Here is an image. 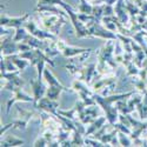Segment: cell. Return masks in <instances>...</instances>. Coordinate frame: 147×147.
<instances>
[{
  "label": "cell",
  "instance_id": "obj_15",
  "mask_svg": "<svg viewBox=\"0 0 147 147\" xmlns=\"http://www.w3.org/2000/svg\"><path fill=\"white\" fill-rule=\"evenodd\" d=\"M106 120L107 118L106 117H99V118H96L92 124H90L88 128L86 129V133H85V136L88 137V136H92V134H94L96 131H99L105 124H106Z\"/></svg>",
  "mask_w": 147,
  "mask_h": 147
},
{
  "label": "cell",
  "instance_id": "obj_13",
  "mask_svg": "<svg viewBox=\"0 0 147 147\" xmlns=\"http://www.w3.org/2000/svg\"><path fill=\"white\" fill-rule=\"evenodd\" d=\"M19 53V46L18 42L12 39V35L9 34L7 38H4L1 41V55H11V54H17Z\"/></svg>",
  "mask_w": 147,
  "mask_h": 147
},
{
  "label": "cell",
  "instance_id": "obj_16",
  "mask_svg": "<svg viewBox=\"0 0 147 147\" xmlns=\"http://www.w3.org/2000/svg\"><path fill=\"white\" fill-rule=\"evenodd\" d=\"M31 33L25 28V27H19L16 30V34H14V38L13 40L17 41V42H20V41H26L27 39L31 38Z\"/></svg>",
  "mask_w": 147,
  "mask_h": 147
},
{
  "label": "cell",
  "instance_id": "obj_9",
  "mask_svg": "<svg viewBox=\"0 0 147 147\" xmlns=\"http://www.w3.org/2000/svg\"><path fill=\"white\" fill-rule=\"evenodd\" d=\"M35 108L38 109H41L44 112H48L53 115H58V107H59V104L57 100H53V99H50L48 96H42L41 99L34 105Z\"/></svg>",
  "mask_w": 147,
  "mask_h": 147
},
{
  "label": "cell",
  "instance_id": "obj_8",
  "mask_svg": "<svg viewBox=\"0 0 147 147\" xmlns=\"http://www.w3.org/2000/svg\"><path fill=\"white\" fill-rule=\"evenodd\" d=\"M55 45L58 47V50L60 51V53L63 55H65V57H67V58H73V57L80 55L81 53L91 51V48H80V47L69 46L64 40H59V39L55 40Z\"/></svg>",
  "mask_w": 147,
  "mask_h": 147
},
{
  "label": "cell",
  "instance_id": "obj_7",
  "mask_svg": "<svg viewBox=\"0 0 147 147\" xmlns=\"http://www.w3.org/2000/svg\"><path fill=\"white\" fill-rule=\"evenodd\" d=\"M17 111L19 113V118L13 121V128H19V129H26L28 122L36 115H40L39 112H35V111H26L21 107H17Z\"/></svg>",
  "mask_w": 147,
  "mask_h": 147
},
{
  "label": "cell",
  "instance_id": "obj_2",
  "mask_svg": "<svg viewBox=\"0 0 147 147\" xmlns=\"http://www.w3.org/2000/svg\"><path fill=\"white\" fill-rule=\"evenodd\" d=\"M40 19L45 28L57 35L60 32L61 27L66 24L68 18L58 16L55 13H50V12H40Z\"/></svg>",
  "mask_w": 147,
  "mask_h": 147
},
{
  "label": "cell",
  "instance_id": "obj_11",
  "mask_svg": "<svg viewBox=\"0 0 147 147\" xmlns=\"http://www.w3.org/2000/svg\"><path fill=\"white\" fill-rule=\"evenodd\" d=\"M114 12H115L117 18L120 20V22L122 24V25H125L126 27H128V24H129V20H131V16L128 13L126 4L124 3V0H118V1L115 3Z\"/></svg>",
  "mask_w": 147,
  "mask_h": 147
},
{
  "label": "cell",
  "instance_id": "obj_12",
  "mask_svg": "<svg viewBox=\"0 0 147 147\" xmlns=\"http://www.w3.org/2000/svg\"><path fill=\"white\" fill-rule=\"evenodd\" d=\"M14 93L13 98L12 99H9L7 101V107H6V112L9 113V109H11V106L16 104L17 101H24V102H34V98L30 96L28 94H26L25 92L22 91L21 87H16L13 91H12Z\"/></svg>",
  "mask_w": 147,
  "mask_h": 147
},
{
  "label": "cell",
  "instance_id": "obj_14",
  "mask_svg": "<svg viewBox=\"0 0 147 147\" xmlns=\"http://www.w3.org/2000/svg\"><path fill=\"white\" fill-rule=\"evenodd\" d=\"M31 86L33 88V98H34V105L38 102L44 95H46V86L42 81V79H36V80H31Z\"/></svg>",
  "mask_w": 147,
  "mask_h": 147
},
{
  "label": "cell",
  "instance_id": "obj_6",
  "mask_svg": "<svg viewBox=\"0 0 147 147\" xmlns=\"http://www.w3.org/2000/svg\"><path fill=\"white\" fill-rule=\"evenodd\" d=\"M24 27H25L33 36H35V38H38L40 40H57L58 39L57 35L53 34L52 32L38 28L33 20H28L27 19L25 22H24Z\"/></svg>",
  "mask_w": 147,
  "mask_h": 147
},
{
  "label": "cell",
  "instance_id": "obj_10",
  "mask_svg": "<svg viewBox=\"0 0 147 147\" xmlns=\"http://www.w3.org/2000/svg\"><path fill=\"white\" fill-rule=\"evenodd\" d=\"M27 19H30V13H26L21 17H14V18H9L7 16H1V26L3 27H8V28H19L24 26V22Z\"/></svg>",
  "mask_w": 147,
  "mask_h": 147
},
{
  "label": "cell",
  "instance_id": "obj_3",
  "mask_svg": "<svg viewBox=\"0 0 147 147\" xmlns=\"http://www.w3.org/2000/svg\"><path fill=\"white\" fill-rule=\"evenodd\" d=\"M86 27L88 30L90 36H96V38H101V39H106V40H117L118 39L117 33L107 30L104 26L102 21L98 20V19L87 22Z\"/></svg>",
  "mask_w": 147,
  "mask_h": 147
},
{
  "label": "cell",
  "instance_id": "obj_5",
  "mask_svg": "<svg viewBox=\"0 0 147 147\" xmlns=\"http://www.w3.org/2000/svg\"><path fill=\"white\" fill-rule=\"evenodd\" d=\"M114 48H115V40H107V42L102 46L101 50L98 52V60L101 63H107L113 69L117 68L118 63L114 59Z\"/></svg>",
  "mask_w": 147,
  "mask_h": 147
},
{
  "label": "cell",
  "instance_id": "obj_18",
  "mask_svg": "<svg viewBox=\"0 0 147 147\" xmlns=\"http://www.w3.org/2000/svg\"><path fill=\"white\" fill-rule=\"evenodd\" d=\"M71 142H72V146H82L85 144V139L82 138V133H80L78 129L73 131Z\"/></svg>",
  "mask_w": 147,
  "mask_h": 147
},
{
  "label": "cell",
  "instance_id": "obj_4",
  "mask_svg": "<svg viewBox=\"0 0 147 147\" xmlns=\"http://www.w3.org/2000/svg\"><path fill=\"white\" fill-rule=\"evenodd\" d=\"M44 79L46 80V82L50 85V87L47 88L46 91V96H48L50 99H53V100H57L60 93L63 91H68V88H66L65 86H63L59 80L52 74V72L48 69V68H45L44 69Z\"/></svg>",
  "mask_w": 147,
  "mask_h": 147
},
{
  "label": "cell",
  "instance_id": "obj_20",
  "mask_svg": "<svg viewBox=\"0 0 147 147\" xmlns=\"http://www.w3.org/2000/svg\"><path fill=\"white\" fill-rule=\"evenodd\" d=\"M48 145V142H47V140H46V138L42 136H41L36 139L35 141H34V144H33V146H47Z\"/></svg>",
  "mask_w": 147,
  "mask_h": 147
},
{
  "label": "cell",
  "instance_id": "obj_21",
  "mask_svg": "<svg viewBox=\"0 0 147 147\" xmlns=\"http://www.w3.org/2000/svg\"><path fill=\"white\" fill-rule=\"evenodd\" d=\"M141 68H144V69H146L147 71V58L144 60V63H142V67Z\"/></svg>",
  "mask_w": 147,
  "mask_h": 147
},
{
  "label": "cell",
  "instance_id": "obj_17",
  "mask_svg": "<svg viewBox=\"0 0 147 147\" xmlns=\"http://www.w3.org/2000/svg\"><path fill=\"white\" fill-rule=\"evenodd\" d=\"M24 144V140L19 139V138H16L13 136H7L5 138L1 139V147H7V146H19V145H22Z\"/></svg>",
  "mask_w": 147,
  "mask_h": 147
},
{
  "label": "cell",
  "instance_id": "obj_19",
  "mask_svg": "<svg viewBox=\"0 0 147 147\" xmlns=\"http://www.w3.org/2000/svg\"><path fill=\"white\" fill-rule=\"evenodd\" d=\"M118 140H119V145L121 146H132L133 144L128 134H125L124 132H120V131L118 132Z\"/></svg>",
  "mask_w": 147,
  "mask_h": 147
},
{
  "label": "cell",
  "instance_id": "obj_1",
  "mask_svg": "<svg viewBox=\"0 0 147 147\" xmlns=\"http://www.w3.org/2000/svg\"><path fill=\"white\" fill-rule=\"evenodd\" d=\"M134 93H137V91H131L127 92L125 94H114L111 96H102L100 94H94L93 98L96 102V105H99L100 107H102V109L106 113V118L109 124L114 125L117 120L119 119V109L118 106H113V104H117L120 100H126L127 98H131Z\"/></svg>",
  "mask_w": 147,
  "mask_h": 147
}]
</instances>
